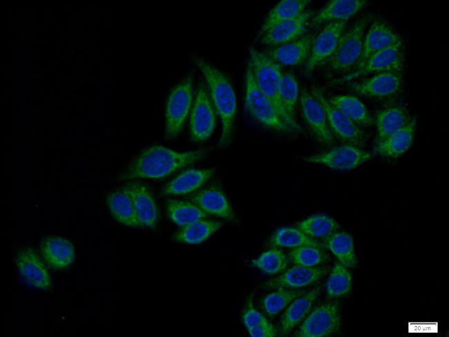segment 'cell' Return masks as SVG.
<instances>
[{"label":"cell","mask_w":449,"mask_h":337,"mask_svg":"<svg viewBox=\"0 0 449 337\" xmlns=\"http://www.w3.org/2000/svg\"><path fill=\"white\" fill-rule=\"evenodd\" d=\"M300 102L304 120L314 137L325 146L333 145V135L322 104L306 88L301 90Z\"/></svg>","instance_id":"5bb4252c"},{"label":"cell","mask_w":449,"mask_h":337,"mask_svg":"<svg viewBox=\"0 0 449 337\" xmlns=\"http://www.w3.org/2000/svg\"><path fill=\"white\" fill-rule=\"evenodd\" d=\"M311 93L323 106L332 133L346 144L359 148L365 145L368 136L361 126L332 105L318 87L313 86Z\"/></svg>","instance_id":"8992f818"},{"label":"cell","mask_w":449,"mask_h":337,"mask_svg":"<svg viewBox=\"0 0 449 337\" xmlns=\"http://www.w3.org/2000/svg\"><path fill=\"white\" fill-rule=\"evenodd\" d=\"M207 149L178 152L153 145L141 152L121 174V180L136 178L160 179L203 159Z\"/></svg>","instance_id":"6da1fadb"},{"label":"cell","mask_w":449,"mask_h":337,"mask_svg":"<svg viewBox=\"0 0 449 337\" xmlns=\"http://www.w3.org/2000/svg\"><path fill=\"white\" fill-rule=\"evenodd\" d=\"M409 110L403 104H391L381 109L376 115L375 143L403 128L411 119Z\"/></svg>","instance_id":"cb8c5ba5"},{"label":"cell","mask_w":449,"mask_h":337,"mask_svg":"<svg viewBox=\"0 0 449 337\" xmlns=\"http://www.w3.org/2000/svg\"><path fill=\"white\" fill-rule=\"evenodd\" d=\"M310 3L307 0H284L278 3L268 13L259 30L258 37L265 33L274 26L296 18L305 12Z\"/></svg>","instance_id":"f1b7e54d"},{"label":"cell","mask_w":449,"mask_h":337,"mask_svg":"<svg viewBox=\"0 0 449 337\" xmlns=\"http://www.w3.org/2000/svg\"><path fill=\"white\" fill-rule=\"evenodd\" d=\"M15 260L21 277L27 284L43 290L50 288V276L33 249L26 248L19 251Z\"/></svg>","instance_id":"2e32d148"},{"label":"cell","mask_w":449,"mask_h":337,"mask_svg":"<svg viewBox=\"0 0 449 337\" xmlns=\"http://www.w3.org/2000/svg\"><path fill=\"white\" fill-rule=\"evenodd\" d=\"M406 65V52L402 40L373 55L365 64L354 73L338 80L341 83L370 74L387 72L403 73Z\"/></svg>","instance_id":"ba28073f"},{"label":"cell","mask_w":449,"mask_h":337,"mask_svg":"<svg viewBox=\"0 0 449 337\" xmlns=\"http://www.w3.org/2000/svg\"><path fill=\"white\" fill-rule=\"evenodd\" d=\"M314 14L313 11H305L296 18L274 26L259 37L260 43L275 47L303 37L307 31L309 21Z\"/></svg>","instance_id":"e0dca14e"},{"label":"cell","mask_w":449,"mask_h":337,"mask_svg":"<svg viewBox=\"0 0 449 337\" xmlns=\"http://www.w3.org/2000/svg\"><path fill=\"white\" fill-rule=\"evenodd\" d=\"M216 113L213 105L203 84H200L196 93L190 117V133L193 141L207 140L216 126Z\"/></svg>","instance_id":"4fadbf2b"},{"label":"cell","mask_w":449,"mask_h":337,"mask_svg":"<svg viewBox=\"0 0 449 337\" xmlns=\"http://www.w3.org/2000/svg\"><path fill=\"white\" fill-rule=\"evenodd\" d=\"M242 319L247 329L269 323L267 318L255 309L252 295H250L247 300L242 311Z\"/></svg>","instance_id":"60d3db41"},{"label":"cell","mask_w":449,"mask_h":337,"mask_svg":"<svg viewBox=\"0 0 449 337\" xmlns=\"http://www.w3.org/2000/svg\"><path fill=\"white\" fill-rule=\"evenodd\" d=\"M252 264L268 275H275L283 271L288 264L285 254L277 248L270 249L251 261Z\"/></svg>","instance_id":"f35d334b"},{"label":"cell","mask_w":449,"mask_h":337,"mask_svg":"<svg viewBox=\"0 0 449 337\" xmlns=\"http://www.w3.org/2000/svg\"><path fill=\"white\" fill-rule=\"evenodd\" d=\"M106 204L111 215L119 223L133 228L142 227L131 197L122 189L109 193Z\"/></svg>","instance_id":"4316f807"},{"label":"cell","mask_w":449,"mask_h":337,"mask_svg":"<svg viewBox=\"0 0 449 337\" xmlns=\"http://www.w3.org/2000/svg\"><path fill=\"white\" fill-rule=\"evenodd\" d=\"M339 227L334 219L322 213L309 216L297 224V228L307 236L323 240L337 232Z\"/></svg>","instance_id":"836d02e7"},{"label":"cell","mask_w":449,"mask_h":337,"mask_svg":"<svg viewBox=\"0 0 449 337\" xmlns=\"http://www.w3.org/2000/svg\"><path fill=\"white\" fill-rule=\"evenodd\" d=\"M270 244L278 247L297 248L313 246L323 248L316 240L307 236L298 228L282 227L276 231L270 239Z\"/></svg>","instance_id":"e575fe53"},{"label":"cell","mask_w":449,"mask_h":337,"mask_svg":"<svg viewBox=\"0 0 449 337\" xmlns=\"http://www.w3.org/2000/svg\"><path fill=\"white\" fill-rule=\"evenodd\" d=\"M340 307L337 302L323 303L316 307L304 320L296 333L299 337H324L341 329Z\"/></svg>","instance_id":"9c48e42d"},{"label":"cell","mask_w":449,"mask_h":337,"mask_svg":"<svg viewBox=\"0 0 449 337\" xmlns=\"http://www.w3.org/2000/svg\"><path fill=\"white\" fill-rule=\"evenodd\" d=\"M352 276L347 267L336 262L326 282V292L330 298L347 295L352 287Z\"/></svg>","instance_id":"d590c367"},{"label":"cell","mask_w":449,"mask_h":337,"mask_svg":"<svg viewBox=\"0 0 449 337\" xmlns=\"http://www.w3.org/2000/svg\"><path fill=\"white\" fill-rule=\"evenodd\" d=\"M316 35H305L293 41L272 47L263 52L280 66H300L306 63Z\"/></svg>","instance_id":"ac0fdd59"},{"label":"cell","mask_w":449,"mask_h":337,"mask_svg":"<svg viewBox=\"0 0 449 337\" xmlns=\"http://www.w3.org/2000/svg\"><path fill=\"white\" fill-rule=\"evenodd\" d=\"M327 271L325 268L296 264L278 277L265 282L262 287L265 289L300 288L317 282Z\"/></svg>","instance_id":"44dd1931"},{"label":"cell","mask_w":449,"mask_h":337,"mask_svg":"<svg viewBox=\"0 0 449 337\" xmlns=\"http://www.w3.org/2000/svg\"><path fill=\"white\" fill-rule=\"evenodd\" d=\"M222 226L218 221L201 219L182 227L173 235L174 241L196 244L207 240Z\"/></svg>","instance_id":"f546056e"},{"label":"cell","mask_w":449,"mask_h":337,"mask_svg":"<svg viewBox=\"0 0 449 337\" xmlns=\"http://www.w3.org/2000/svg\"><path fill=\"white\" fill-rule=\"evenodd\" d=\"M193 98V77L187 76L171 92L166 104V137L179 134L188 116Z\"/></svg>","instance_id":"52a82bcc"},{"label":"cell","mask_w":449,"mask_h":337,"mask_svg":"<svg viewBox=\"0 0 449 337\" xmlns=\"http://www.w3.org/2000/svg\"><path fill=\"white\" fill-rule=\"evenodd\" d=\"M190 200L207 215H213L233 223L238 222L225 194L218 186L212 185L198 191L191 196Z\"/></svg>","instance_id":"ffe728a7"},{"label":"cell","mask_w":449,"mask_h":337,"mask_svg":"<svg viewBox=\"0 0 449 337\" xmlns=\"http://www.w3.org/2000/svg\"><path fill=\"white\" fill-rule=\"evenodd\" d=\"M304 293V291L278 288V290L267 295L262 300V309L269 316H275L294 300Z\"/></svg>","instance_id":"8d00e7d4"},{"label":"cell","mask_w":449,"mask_h":337,"mask_svg":"<svg viewBox=\"0 0 449 337\" xmlns=\"http://www.w3.org/2000/svg\"><path fill=\"white\" fill-rule=\"evenodd\" d=\"M346 24L347 21L329 22L316 35L305 65V75L309 76L317 68L327 64L336 48Z\"/></svg>","instance_id":"30bf717a"},{"label":"cell","mask_w":449,"mask_h":337,"mask_svg":"<svg viewBox=\"0 0 449 337\" xmlns=\"http://www.w3.org/2000/svg\"><path fill=\"white\" fill-rule=\"evenodd\" d=\"M401 40L400 35L389 23L382 19H375L370 23L365 34L362 54L356 70L361 68L373 55Z\"/></svg>","instance_id":"9a60e30c"},{"label":"cell","mask_w":449,"mask_h":337,"mask_svg":"<svg viewBox=\"0 0 449 337\" xmlns=\"http://www.w3.org/2000/svg\"><path fill=\"white\" fill-rule=\"evenodd\" d=\"M289 258L296 264L314 267L325 263L327 255L321 248L313 246H303L292 250Z\"/></svg>","instance_id":"ab89813d"},{"label":"cell","mask_w":449,"mask_h":337,"mask_svg":"<svg viewBox=\"0 0 449 337\" xmlns=\"http://www.w3.org/2000/svg\"><path fill=\"white\" fill-rule=\"evenodd\" d=\"M323 240V245L329 250L347 267H354L357 264L354 242L350 233L336 232Z\"/></svg>","instance_id":"1f68e13d"},{"label":"cell","mask_w":449,"mask_h":337,"mask_svg":"<svg viewBox=\"0 0 449 337\" xmlns=\"http://www.w3.org/2000/svg\"><path fill=\"white\" fill-rule=\"evenodd\" d=\"M417 128V118L412 117L410 122L401 129L376 142L374 153L390 158H396L405 153L412 146Z\"/></svg>","instance_id":"603a6c76"},{"label":"cell","mask_w":449,"mask_h":337,"mask_svg":"<svg viewBox=\"0 0 449 337\" xmlns=\"http://www.w3.org/2000/svg\"><path fill=\"white\" fill-rule=\"evenodd\" d=\"M215 173L213 168L186 170L167 183L162 194L184 195L191 193L204 185Z\"/></svg>","instance_id":"484cf974"},{"label":"cell","mask_w":449,"mask_h":337,"mask_svg":"<svg viewBox=\"0 0 449 337\" xmlns=\"http://www.w3.org/2000/svg\"><path fill=\"white\" fill-rule=\"evenodd\" d=\"M245 107L256 121L266 128L280 133H294L283 120L271 101L258 88L249 63L245 75Z\"/></svg>","instance_id":"5b68a950"},{"label":"cell","mask_w":449,"mask_h":337,"mask_svg":"<svg viewBox=\"0 0 449 337\" xmlns=\"http://www.w3.org/2000/svg\"><path fill=\"white\" fill-rule=\"evenodd\" d=\"M368 3L364 0H334L327 3L312 18L311 24L347 21Z\"/></svg>","instance_id":"d4e9b609"},{"label":"cell","mask_w":449,"mask_h":337,"mask_svg":"<svg viewBox=\"0 0 449 337\" xmlns=\"http://www.w3.org/2000/svg\"><path fill=\"white\" fill-rule=\"evenodd\" d=\"M329 103L343 113L359 126H368L374 120L365 106L357 97L349 95H334L327 98Z\"/></svg>","instance_id":"4dcf8cb0"},{"label":"cell","mask_w":449,"mask_h":337,"mask_svg":"<svg viewBox=\"0 0 449 337\" xmlns=\"http://www.w3.org/2000/svg\"><path fill=\"white\" fill-rule=\"evenodd\" d=\"M250 336L254 337H273L276 336V330L270 324L260 325L247 329Z\"/></svg>","instance_id":"b9f144b4"},{"label":"cell","mask_w":449,"mask_h":337,"mask_svg":"<svg viewBox=\"0 0 449 337\" xmlns=\"http://www.w3.org/2000/svg\"><path fill=\"white\" fill-rule=\"evenodd\" d=\"M122 189L131 197L142 227L154 229L158 222L159 211L147 186L140 182H129Z\"/></svg>","instance_id":"d6986e66"},{"label":"cell","mask_w":449,"mask_h":337,"mask_svg":"<svg viewBox=\"0 0 449 337\" xmlns=\"http://www.w3.org/2000/svg\"><path fill=\"white\" fill-rule=\"evenodd\" d=\"M404 84L402 73L387 72L376 74L362 82L350 84V88L356 94L366 97L390 100L401 94Z\"/></svg>","instance_id":"8fae6325"},{"label":"cell","mask_w":449,"mask_h":337,"mask_svg":"<svg viewBox=\"0 0 449 337\" xmlns=\"http://www.w3.org/2000/svg\"><path fill=\"white\" fill-rule=\"evenodd\" d=\"M372 157V153L359 147L345 144L321 153L305 157L303 160L309 163L326 166L334 170L348 171L358 167Z\"/></svg>","instance_id":"7c38bea8"},{"label":"cell","mask_w":449,"mask_h":337,"mask_svg":"<svg viewBox=\"0 0 449 337\" xmlns=\"http://www.w3.org/2000/svg\"><path fill=\"white\" fill-rule=\"evenodd\" d=\"M166 211L168 218L182 227L208 215L194 203L178 200H169Z\"/></svg>","instance_id":"d6a6232c"},{"label":"cell","mask_w":449,"mask_h":337,"mask_svg":"<svg viewBox=\"0 0 449 337\" xmlns=\"http://www.w3.org/2000/svg\"><path fill=\"white\" fill-rule=\"evenodd\" d=\"M321 287H316L296 298L284 312L280 321V334L286 336L309 313L320 293Z\"/></svg>","instance_id":"83f0119b"},{"label":"cell","mask_w":449,"mask_h":337,"mask_svg":"<svg viewBox=\"0 0 449 337\" xmlns=\"http://www.w3.org/2000/svg\"><path fill=\"white\" fill-rule=\"evenodd\" d=\"M371 19L370 15H364L343 31L333 55L327 62L329 72L344 73L356 67L362 54L365 30Z\"/></svg>","instance_id":"277c9868"},{"label":"cell","mask_w":449,"mask_h":337,"mask_svg":"<svg viewBox=\"0 0 449 337\" xmlns=\"http://www.w3.org/2000/svg\"><path fill=\"white\" fill-rule=\"evenodd\" d=\"M40 252L46 264L55 270L66 269L75 259L73 243L59 236H50L44 239L40 244Z\"/></svg>","instance_id":"7402d4cb"},{"label":"cell","mask_w":449,"mask_h":337,"mask_svg":"<svg viewBox=\"0 0 449 337\" xmlns=\"http://www.w3.org/2000/svg\"><path fill=\"white\" fill-rule=\"evenodd\" d=\"M193 64L199 68L209 86L213 107L222 122L219 148L227 147L233 136L236 114V98L229 78L200 56L193 55Z\"/></svg>","instance_id":"7a4b0ae2"},{"label":"cell","mask_w":449,"mask_h":337,"mask_svg":"<svg viewBox=\"0 0 449 337\" xmlns=\"http://www.w3.org/2000/svg\"><path fill=\"white\" fill-rule=\"evenodd\" d=\"M248 63L259 90L271 101L283 120L294 133L301 132V127L289 115L280 99L279 94V84L282 74L280 66L263 52L254 48L249 49Z\"/></svg>","instance_id":"3957f363"},{"label":"cell","mask_w":449,"mask_h":337,"mask_svg":"<svg viewBox=\"0 0 449 337\" xmlns=\"http://www.w3.org/2000/svg\"><path fill=\"white\" fill-rule=\"evenodd\" d=\"M279 94L286 111L292 118L295 119L299 88L297 79L293 73L282 72L279 84Z\"/></svg>","instance_id":"74e56055"}]
</instances>
